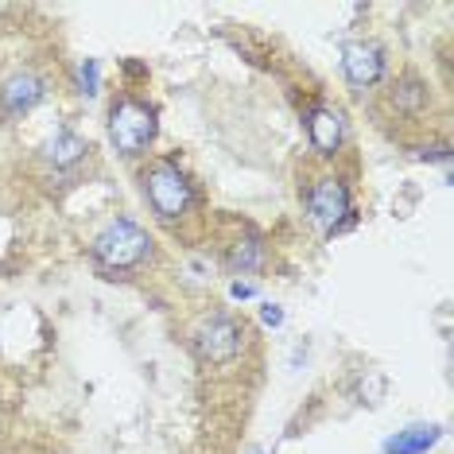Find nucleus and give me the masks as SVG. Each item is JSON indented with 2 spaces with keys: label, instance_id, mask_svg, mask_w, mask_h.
Returning a JSON list of instances; mask_svg holds the SVG:
<instances>
[{
  "label": "nucleus",
  "instance_id": "nucleus-7",
  "mask_svg": "<svg viewBox=\"0 0 454 454\" xmlns=\"http://www.w3.org/2000/svg\"><path fill=\"white\" fill-rule=\"evenodd\" d=\"M307 132H311V148L318 152V156H334L338 148H342V113L338 109H326L318 106L311 109V117H307Z\"/></svg>",
  "mask_w": 454,
  "mask_h": 454
},
{
  "label": "nucleus",
  "instance_id": "nucleus-11",
  "mask_svg": "<svg viewBox=\"0 0 454 454\" xmlns=\"http://www.w3.org/2000/svg\"><path fill=\"white\" fill-rule=\"evenodd\" d=\"M230 264L237 268V272H253V268H261L264 264V245L261 241H237L233 245V253H230Z\"/></svg>",
  "mask_w": 454,
  "mask_h": 454
},
{
  "label": "nucleus",
  "instance_id": "nucleus-3",
  "mask_svg": "<svg viewBox=\"0 0 454 454\" xmlns=\"http://www.w3.org/2000/svg\"><path fill=\"white\" fill-rule=\"evenodd\" d=\"M144 194H148L152 210H156L163 222L183 218V214L191 210V183L175 163H156V168L144 175Z\"/></svg>",
  "mask_w": 454,
  "mask_h": 454
},
{
  "label": "nucleus",
  "instance_id": "nucleus-2",
  "mask_svg": "<svg viewBox=\"0 0 454 454\" xmlns=\"http://www.w3.org/2000/svg\"><path fill=\"white\" fill-rule=\"evenodd\" d=\"M109 140L121 156H140L156 140V109L144 101H117L109 113Z\"/></svg>",
  "mask_w": 454,
  "mask_h": 454
},
{
  "label": "nucleus",
  "instance_id": "nucleus-16",
  "mask_svg": "<svg viewBox=\"0 0 454 454\" xmlns=\"http://www.w3.org/2000/svg\"><path fill=\"white\" fill-rule=\"evenodd\" d=\"M253 454H256V450H253Z\"/></svg>",
  "mask_w": 454,
  "mask_h": 454
},
{
  "label": "nucleus",
  "instance_id": "nucleus-6",
  "mask_svg": "<svg viewBox=\"0 0 454 454\" xmlns=\"http://www.w3.org/2000/svg\"><path fill=\"white\" fill-rule=\"evenodd\" d=\"M342 70L354 86H373L385 74V55L373 43H346L342 47Z\"/></svg>",
  "mask_w": 454,
  "mask_h": 454
},
{
  "label": "nucleus",
  "instance_id": "nucleus-4",
  "mask_svg": "<svg viewBox=\"0 0 454 454\" xmlns=\"http://www.w3.org/2000/svg\"><path fill=\"white\" fill-rule=\"evenodd\" d=\"M191 342H194V354H199L206 365H225V361H233L237 354H241L245 330L230 315H210L199 330H194Z\"/></svg>",
  "mask_w": 454,
  "mask_h": 454
},
{
  "label": "nucleus",
  "instance_id": "nucleus-12",
  "mask_svg": "<svg viewBox=\"0 0 454 454\" xmlns=\"http://www.w3.org/2000/svg\"><path fill=\"white\" fill-rule=\"evenodd\" d=\"M392 101H396L400 109H419L423 101H427V90L419 86V82H411V78H404L396 86V94H392Z\"/></svg>",
  "mask_w": 454,
  "mask_h": 454
},
{
  "label": "nucleus",
  "instance_id": "nucleus-5",
  "mask_svg": "<svg viewBox=\"0 0 454 454\" xmlns=\"http://www.w3.org/2000/svg\"><path fill=\"white\" fill-rule=\"evenodd\" d=\"M307 210H311V222L323 225L326 233H338L342 225H349V191L342 179H334V175H323V179L311 183V191H307Z\"/></svg>",
  "mask_w": 454,
  "mask_h": 454
},
{
  "label": "nucleus",
  "instance_id": "nucleus-1",
  "mask_svg": "<svg viewBox=\"0 0 454 454\" xmlns=\"http://www.w3.org/2000/svg\"><path fill=\"white\" fill-rule=\"evenodd\" d=\"M152 256V237L140 230L137 222L117 218L94 237V261L106 272H129V268L144 264Z\"/></svg>",
  "mask_w": 454,
  "mask_h": 454
},
{
  "label": "nucleus",
  "instance_id": "nucleus-9",
  "mask_svg": "<svg viewBox=\"0 0 454 454\" xmlns=\"http://www.w3.org/2000/svg\"><path fill=\"white\" fill-rule=\"evenodd\" d=\"M439 439H442L439 423H411V427L396 431V435L385 442V454H427Z\"/></svg>",
  "mask_w": 454,
  "mask_h": 454
},
{
  "label": "nucleus",
  "instance_id": "nucleus-14",
  "mask_svg": "<svg viewBox=\"0 0 454 454\" xmlns=\"http://www.w3.org/2000/svg\"><path fill=\"white\" fill-rule=\"evenodd\" d=\"M261 318H264L268 326H280V323H284V311H280V307H276V303H268L264 311H261Z\"/></svg>",
  "mask_w": 454,
  "mask_h": 454
},
{
  "label": "nucleus",
  "instance_id": "nucleus-8",
  "mask_svg": "<svg viewBox=\"0 0 454 454\" xmlns=\"http://www.w3.org/2000/svg\"><path fill=\"white\" fill-rule=\"evenodd\" d=\"M39 101H43V82L35 74H27V70H20V74H12L0 86V106H4V113H12V117L27 113Z\"/></svg>",
  "mask_w": 454,
  "mask_h": 454
},
{
  "label": "nucleus",
  "instance_id": "nucleus-15",
  "mask_svg": "<svg viewBox=\"0 0 454 454\" xmlns=\"http://www.w3.org/2000/svg\"><path fill=\"white\" fill-rule=\"evenodd\" d=\"M230 295H233V299H253V284H241V280H237V284L230 287Z\"/></svg>",
  "mask_w": 454,
  "mask_h": 454
},
{
  "label": "nucleus",
  "instance_id": "nucleus-10",
  "mask_svg": "<svg viewBox=\"0 0 454 454\" xmlns=\"http://www.w3.org/2000/svg\"><path fill=\"white\" fill-rule=\"evenodd\" d=\"M43 156L55 163V168H70V163H78L86 156V140H82L78 132H59V137L43 148Z\"/></svg>",
  "mask_w": 454,
  "mask_h": 454
},
{
  "label": "nucleus",
  "instance_id": "nucleus-13",
  "mask_svg": "<svg viewBox=\"0 0 454 454\" xmlns=\"http://www.w3.org/2000/svg\"><path fill=\"white\" fill-rule=\"evenodd\" d=\"M98 86H101L98 59H82V63H78V90H82V94L94 98V94H98Z\"/></svg>",
  "mask_w": 454,
  "mask_h": 454
}]
</instances>
